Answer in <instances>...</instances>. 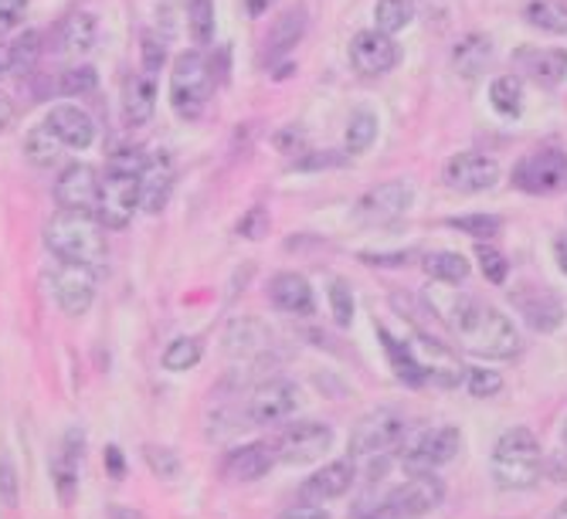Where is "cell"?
Here are the masks:
<instances>
[{
	"mask_svg": "<svg viewBox=\"0 0 567 519\" xmlns=\"http://www.w3.org/2000/svg\"><path fill=\"white\" fill-rule=\"evenodd\" d=\"M435 313L442 316V322L449 326V333L459 340L462 350L476 353L483 360H510L519 353V333L516 326L496 309L486 306L480 299H432Z\"/></svg>",
	"mask_w": 567,
	"mask_h": 519,
	"instance_id": "6da1fadb",
	"label": "cell"
},
{
	"mask_svg": "<svg viewBox=\"0 0 567 519\" xmlns=\"http://www.w3.org/2000/svg\"><path fill=\"white\" fill-rule=\"evenodd\" d=\"M44 245L52 248L62 262L85 265V268H103L109 245H106V227L96 214L85 211H59L49 224H44Z\"/></svg>",
	"mask_w": 567,
	"mask_h": 519,
	"instance_id": "7a4b0ae2",
	"label": "cell"
},
{
	"mask_svg": "<svg viewBox=\"0 0 567 519\" xmlns=\"http://www.w3.org/2000/svg\"><path fill=\"white\" fill-rule=\"evenodd\" d=\"M493 483L506 492H519V489H534L540 479V468H544V452L540 442L531 428H510L500 435L493 458Z\"/></svg>",
	"mask_w": 567,
	"mask_h": 519,
	"instance_id": "3957f363",
	"label": "cell"
},
{
	"mask_svg": "<svg viewBox=\"0 0 567 519\" xmlns=\"http://www.w3.org/2000/svg\"><path fill=\"white\" fill-rule=\"evenodd\" d=\"M214 92V72L204 52H180L170 72V106L180 119H201Z\"/></svg>",
	"mask_w": 567,
	"mask_h": 519,
	"instance_id": "277c9868",
	"label": "cell"
},
{
	"mask_svg": "<svg viewBox=\"0 0 567 519\" xmlns=\"http://www.w3.org/2000/svg\"><path fill=\"white\" fill-rule=\"evenodd\" d=\"M442 499H445L442 479L435 472H421V476H411L408 483L391 489L364 519H421L435 506H442Z\"/></svg>",
	"mask_w": 567,
	"mask_h": 519,
	"instance_id": "5b68a950",
	"label": "cell"
},
{
	"mask_svg": "<svg viewBox=\"0 0 567 519\" xmlns=\"http://www.w3.org/2000/svg\"><path fill=\"white\" fill-rule=\"evenodd\" d=\"M513 187H519V191L534 194V198L567 191V153H560V150L527 153L513 167Z\"/></svg>",
	"mask_w": 567,
	"mask_h": 519,
	"instance_id": "8992f818",
	"label": "cell"
},
{
	"mask_svg": "<svg viewBox=\"0 0 567 519\" xmlns=\"http://www.w3.org/2000/svg\"><path fill=\"white\" fill-rule=\"evenodd\" d=\"M459 448H462V432L452 428V424H442V428L421 432L401 455V465L408 476H421V472H435L449 465Z\"/></svg>",
	"mask_w": 567,
	"mask_h": 519,
	"instance_id": "52a82bcc",
	"label": "cell"
},
{
	"mask_svg": "<svg viewBox=\"0 0 567 519\" xmlns=\"http://www.w3.org/2000/svg\"><path fill=\"white\" fill-rule=\"evenodd\" d=\"M405 347L421 373V381H432L439 388H459L465 381L469 370L455 360V353L445 343H435L424 333H414L411 340H405Z\"/></svg>",
	"mask_w": 567,
	"mask_h": 519,
	"instance_id": "ba28073f",
	"label": "cell"
},
{
	"mask_svg": "<svg viewBox=\"0 0 567 519\" xmlns=\"http://www.w3.org/2000/svg\"><path fill=\"white\" fill-rule=\"evenodd\" d=\"M139 208V173H126V170H109L103 180V194H99V208L96 218L103 221V227L119 231L133 221Z\"/></svg>",
	"mask_w": 567,
	"mask_h": 519,
	"instance_id": "9c48e42d",
	"label": "cell"
},
{
	"mask_svg": "<svg viewBox=\"0 0 567 519\" xmlns=\"http://www.w3.org/2000/svg\"><path fill=\"white\" fill-rule=\"evenodd\" d=\"M49 286L65 316H85L92 299H96V272L85 265L59 262L49 275Z\"/></svg>",
	"mask_w": 567,
	"mask_h": 519,
	"instance_id": "30bf717a",
	"label": "cell"
},
{
	"mask_svg": "<svg viewBox=\"0 0 567 519\" xmlns=\"http://www.w3.org/2000/svg\"><path fill=\"white\" fill-rule=\"evenodd\" d=\"M334 445V428L326 421H296L275 445V458L286 465H309L323 458Z\"/></svg>",
	"mask_w": 567,
	"mask_h": 519,
	"instance_id": "8fae6325",
	"label": "cell"
},
{
	"mask_svg": "<svg viewBox=\"0 0 567 519\" xmlns=\"http://www.w3.org/2000/svg\"><path fill=\"white\" fill-rule=\"evenodd\" d=\"M405 417L395 411H370L350 432V455H381L405 438Z\"/></svg>",
	"mask_w": 567,
	"mask_h": 519,
	"instance_id": "7c38bea8",
	"label": "cell"
},
{
	"mask_svg": "<svg viewBox=\"0 0 567 519\" xmlns=\"http://www.w3.org/2000/svg\"><path fill=\"white\" fill-rule=\"evenodd\" d=\"M103 194V177L92 163H72L55 180V201L62 211H85L96 214Z\"/></svg>",
	"mask_w": 567,
	"mask_h": 519,
	"instance_id": "4fadbf2b",
	"label": "cell"
},
{
	"mask_svg": "<svg viewBox=\"0 0 567 519\" xmlns=\"http://www.w3.org/2000/svg\"><path fill=\"white\" fill-rule=\"evenodd\" d=\"M401 59V49L395 44L391 34H381L377 28L370 31H357L350 41V65L357 75L364 78H377V75H388Z\"/></svg>",
	"mask_w": 567,
	"mask_h": 519,
	"instance_id": "5bb4252c",
	"label": "cell"
},
{
	"mask_svg": "<svg viewBox=\"0 0 567 519\" xmlns=\"http://www.w3.org/2000/svg\"><path fill=\"white\" fill-rule=\"evenodd\" d=\"M411 201H414V194L408 183H401V180L377 183L357 201V218L367 224H391L408 214Z\"/></svg>",
	"mask_w": 567,
	"mask_h": 519,
	"instance_id": "9a60e30c",
	"label": "cell"
},
{
	"mask_svg": "<svg viewBox=\"0 0 567 519\" xmlns=\"http://www.w3.org/2000/svg\"><path fill=\"white\" fill-rule=\"evenodd\" d=\"M296 407H300V388L293 381H282V377L259 384L255 394L249 398V417L255 424H279L293 417Z\"/></svg>",
	"mask_w": 567,
	"mask_h": 519,
	"instance_id": "2e32d148",
	"label": "cell"
},
{
	"mask_svg": "<svg viewBox=\"0 0 567 519\" xmlns=\"http://www.w3.org/2000/svg\"><path fill=\"white\" fill-rule=\"evenodd\" d=\"M500 180V163L483 153H455L445 163V183L459 194H483Z\"/></svg>",
	"mask_w": 567,
	"mask_h": 519,
	"instance_id": "e0dca14e",
	"label": "cell"
},
{
	"mask_svg": "<svg viewBox=\"0 0 567 519\" xmlns=\"http://www.w3.org/2000/svg\"><path fill=\"white\" fill-rule=\"evenodd\" d=\"M513 65L544 88H554L567 78V52L564 49H537V44H524V49L513 52Z\"/></svg>",
	"mask_w": 567,
	"mask_h": 519,
	"instance_id": "ac0fdd59",
	"label": "cell"
},
{
	"mask_svg": "<svg viewBox=\"0 0 567 519\" xmlns=\"http://www.w3.org/2000/svg\"><path fill=\"white\" fill-rule=\"evenodd\" d=\"M354 476H357V468L350 458H340V462H329L323 465L319 472H313V476L300 486V496L303 502H329V499H340L350 486H354Z\"/></svg>",
	"mask_w": 567,
	"mask_h": 519,
	"instance_id": "d6986e66",
	"label": "cell"
},
{
	"mask_svg": "<svg viewBox=\"0 0 567 519\" xmlns=\"http://www.w3.org/2000/svg\"><path fill=\"white\" fill-rule=\"evenodd\" d=\"M174 191V160L167 153L147 157V167L139 173V208L147 214H160Z\"/></svg>",
	"mask_w": 567,
	"mask_h": 519,
	"instance_id": "ffe728a7",
	"label": "cell"
},
{
	"mask_svg": "<svg viewBox=\"0 0 567 519\" xmlns=\"http://www.w3.org/2000/svg\"><path fill=\"white\" fill-rule=\"evenodd\" d=\"M44 123H49V129L62 139L65 150H88L92 139H96V123H92V116L82 106H72V103L52 106Z\"/></svg>",
	"mask_w": 567,
	"mask_h": 519,
	"instance_id": "44dd1931",
	"label": "cell"
},
{
	"mask_svg": "<svg viewBox=\"0 0 567 519\" xmlns=\"http://www.w3.org/2000/svg\"><path fill=\"white\" fill-rule=\"evenodd\" d=\"M82 445H85V435L82 428H69L65 438H62V448L59 455L52 458V483H55V492L62 499V506H69L78 492V462H82Z\"/></svg>",
	"mask_w": 567,
	"mask_h": 519,
	"instance_id": "7402d4cb",
	"label": "cell"
},
{
	"mask_svg": "<svg viewBox=\"0 0 567 519\" xmlns=\"http://www.w3.org/2000/svg\"><path fill=\"white\" fill-rule=\"evenodd\" d=\"M269 303L290 316H313V286L300 272H279L269 282Z\"/></svg>",
	"mask_w": 567,
	"mask_h": 519,
	"instance_id": "603a6c76",
	"label": "cell"
},
{
	"mask_svg": "<svg viewBox=\"0 0 567 519\" xmlns=\"http://www.w3.org/2000/svg\"><path fill=\"white\" fill-rule=\"evenodd\" d=\"M272 465H275V448L265 442H252V445L234 448L224 458V476L231 483H259L262 476H269Z\"/></svg>",
	"mask_w": 567,
	"mask_h": 519,
	"instance_id": "cb8c5ba5",
	"label": "cell"
},
{
	"mask_svg": "<svg viewBox=\"0 0 567 519\" xmlns=\"http://www.w3.org/2000/svg\"><path fill=\"white\" fill-rule=\"evenodd\" d=\"M513 306L519 309V316H524L534 329H540V333H550V329H557L564 322V306L547 289H534V286L516 289Z\"/></svg>",
	"mask_w": 567,
	"mask_h": 519,
	"instance_id": "d4e9b609",
	"label": "cell"
},
{
	"mask_svg": "<svg viewBox=\"0 0 567 519\" xmlns=\"http://www.w3.org/2000/svg\"><path fill=\"white\" fill-rule=\"evenodd\" d=\"M154 109H157V88H154V78L144 72V75H129L123 82V123L129 129L136 126H147L154 119Z\"/></svg>",
	"mask_w": 567,
	"mask_h": 519,
	"instance_id": "484cf974",
	"label": "cell"
},
{
	"mask_svg": "<svg viewBox=\"0 0 567 519\" xmlns=\"http://www.w3.org/2000/svg\"><path fill=\"white\" fill-rule=\"evenodd\" d=\"M306 34V8L296 4V8H286L269 28V38H265V49H269V62L290 55L296 44L303 41Z\"/></svg>",
	"mask_w": 567,
	"mask_h": 519,
	"instance_id": "4316f807",
	"label": "cell"
},
{
	"mask_svg": "<svg viewBox=\"0 0 567 519\" xmlns=\"http://www.w3.org/2000/svg\"><path fill=\"white\" fill-rule=\"evenodd\" d=\"M96 18L78 11V14H69L59 28V52L69 55V59H82L92 52V44H96Z\"/></svg>",
	"mask_w": 567,
	"mask_h": 519,
	"instance_id": "83f0119b",
	"label": "cell"
},
{
	"mask_svg": "<svg viewBox=\"0 0 567 519\" xmlns=\"http://www.w3.org/2000/svg\"><path fill=\"white\" fill-rule=\"evenodd\" d=\"M493 59V41L486 34H465L459 44H455V52H452V62L459 68L462 78H476L486 72Z\"/></svg>",
	"mask_w": 567,
	"mask_h": 519,
	"instance_id": "f1b7e54d",
	"label": "cell"
},
{
	"mask_svg": "<svg viewBox=\"0 0 567 519\" xmlns=\"http://www.w3.org/2000/svg\"><path fill=\"white\" fill-rule=\"evenodd\" d=\"M62 153H65V144L49 129V123L34 126V129L24 136V157H28V163L38 167V170L55 167V163L62 160Z\"/></svg>",
	"mask_w": 567,
	"mask_h": 519,
	"instance_id": "f546056e",
	"label": "cell"
},
{
	"mask_svg": "<svg viewBox=\"0 0 567 519\" xmlns=\"http://www.w3.org/2000/svg\"><path fill=\"white\" fill-rule=\"evenodd\" d=\"M527 24L544 34H567V4L564 0H531L524 11Z\"/></svg>",
	"mask_w": 567,
	"mask_h": 519,
	"instance_id": "4dcf8cb0",
	"label": "cell"
},
{
	"mask_svg": "<svg viewBox=\"0 0 567 519\" xmlns=\"http://www.w3.org/2000/svg\"><path fill=\"white\" fill-rule=\"evenodd\" d=\"M424 275L442 282V286H459L469 278V262L459 252H432L424 255Z\"/></svg>",
	"mask_w": 567,
	"mask_h": 519,
	"instance_id": "1f68e13d",
	"label": "cell"
},
{
	"mask_svg": "<svg viewBox=\"0 0 567 519\" xmlns=\"http://www.w3.org/2000/svg\"><path fill=\"white\" fill-rule=\"evenodd\" d=\"M490 103L500 116L513 119L524 113V82L519 75H500L493 85H490Z\"/></svg>",
	"mask_w": 567,
	"mask_h": 519,
	"instance_id": "d6a6232c",
	"label": "cell"
},
{
	"mask_svg": "<svg viewBox=\"0 0 567 519\" xmlns=\"http://www.w3.org/2000/svg\"><path fill=\"white\" fill-rule=\"evenodd\" d=\"M414 11H411V0H377L374 4V28L381 34H398L411 24Z\"/></svg>",
	"mask_w": 567,
	"mask_h": 519,
	"instance_id": "836d02e7",
	"label": "cell"
},
{
	"mask_svg": "<svg viewBox=\"0 0 567 519\" xmlns=\"http://www.w3.org/2000/svg\"><path fill=\"white\" fill-rule=\"evenodd\" d=\"M8 49V68L11 75H28L41 55V31H24L21 38H14L11 44H4Z\"/></svg>",
	"mask_w": 567,
	"mask_h": 519,
	"instance_id": "e575fe53",
	"label": "cell"
},
{
	"mask_svg": "<svg viewBox=\"0 0 567 519\" xmlns=\"http://www.w3.org/2000/svg\"><path fill=\"white\" fill-rule=\"evenodd\" d=\"M201 357H204V350H201V343H198L195 337H177V340L164 350V370L183 373V370L198 367Z\"/></svg>",
	"mask_w": 567,
	"mask_h": 519,
	"instance_id": "d590c367",
	"label": "cell"
},
{
	"mask_svg": "<svg viewBox=\"0 0 567 519\" xmlns=\"http://www.w3.org/2000/svg\"><path fill=\"white\" fill-rule=\"evenodd\" d=\"M377 136V116L367 109H357L347 119V153H364Z\"/></svg>",
	"mask_w": 567,
	"mask_h": 519,
	"instance_id": "8d00e7d4",
	"label": "cell"
},
{
	"mask_svg": "<svg viewBox=\"0 0 567 519\" xmlns=\"http://www.w3.org/2000/svg\"><path fill=\"white\" fill-rule=\"evenodd\" d=\"M449 227L462 231V234H472V239H496V234L503 231V218L496 214H465V218H449L445 221Z\"/></svg>",
	"mask_w": 567,
	"mask_h": 519,
	"instance_id": "74e56055",
	"label": "cell"
},
{
	"mask_svg": "<svg viewBox=\"0 0 567 519\" xmlns=\"http://www.w3.org/2000/svg\"><path fill=\"white\" fill-rule=\"evenodd\" d=\"M187 28L198 44H208L214 38V4L211 0H191L187 4Z\"/></svg>",
	"mask_w": 567,
	"mask_h": 519,
	"instance_id": "f35d334b",
	"label": "cell"
},
{
	"mask_svg": "<svg viewBox=\"0 0 567 519\" xmlns=\"http://www.w3.org/2000/svg\"><path fill=\"white\" fill-rule=\"evenodd\" d=\"M96 85H99V75H96V68H88V65L62 72V82H59L62 96H88V92H96Z\"/></svg>",
	"mask_w": 567,
	"mask_h": 519,
	"instance_id": "ab89813d",
	"label": "cell"
},
{
	"mask_svg": "<svg viewBox=\"0 0 567 519\" xmlns=\"http://www.w3.org/2000/svg\"><path fill=\"white\" fill-rule=\"evenodd\" d=\"M465 388L472 398H496L503 391V377L496 370H483V367H472L465 373Z\"/></svg>",
	"mask_w": 567,
	"mask_h": 519,
	"instance_id": "60d3db41",
	"label": "cell"
},
{
	"mask_svg": "<svg viewBox=\"0 0 567 519\" xmlns=\"http://www.w3.org/2000/svg\"><path fill=\"white\" fill-rule=\"evenodd\" d=\"M147 465H150V472L157 479H177L180 476V458H177V452H170V448H157V445H147Z\"/></svg>",
	"mask_w": 567,
	"mask_h": 519,
	"instance_id": "b9f144b4",
	"label": "cell"
},
{
	"mask_svg": "<svg viewBox=\"0 0 567 519\" xmlns=\"http://www.w3.org/2000/svg\"><path fill=\"white\" fill-rule=\"evenodd\" d=\"M476 258H480V268H483L486 282H493V286H503L506 275H510V262L496 248H490V245H480L476 248Z\"/></svg>",
	"mask_w": 567,
	"mask_h": 519,
	"instance_id": "7bdbcfd3",
	"label": "cell"
},
{
	"mask_svg": "<svg viewBox=\"0 0 567 519\" xmlns=\"http://www.w3.org/2000/svg\"><path fill=\"white\" fill-rule=\"evenodd\" d=\"M329 309H334V319L340 326H350V319H354V293H350V286L344 278H337L334 286H329Z\"/></svg>",
	"mask_w": 567,
	"mask_h": 519,
	"instance_id": "ee69618b",
	"label": "cell"
},
{
	"mask_svg": "<svg viewBox=\"0 0 567 519\" xmlns=\"http://www.w3.org/2000/svg\"><path fill=\"white\" fill-rule=\"evenodd\" d=\"M21 499V483H18V468L11 462V455H0V502L8 509H14Z\"/></svg>",
	"mask_w": 567,
	"mask_h": 519,
	"instance_id": "f6af8a7d",
	"label": "cell"
},
{
	"mask_svg": "<svg viewBox=\"0 0 567 519\" xmlns=\"http://www.w3.org/2000/svg\"><path fill=\"white\" fill-rule=\"evenodd\" d=\"M269 211L265 208H249L245 214H242V221H239V234L242 239H249V242H259V239H265L269 234Z\"/></svg>",
	"mask_w": 567,
	"mask_h": 519,
	"instance_id": "bcb514c9",
	"label": "cell"
},
{
	"mask_svg": "<svg viewBox=\"0 0 567 519\" xmlns=\"http://www.w3.org/2000/svg\"><path fill=\"white\" fill-rule=\"evenodd\" d=\"M28 11V0H0V34L14 31L24 21Z\"/></svg>",
	"mask_w": 567,
	"mask_h": 519,
	"instance_id": "7dc6e473",
	"label": "cell"
},
{
	"mask_svg": "<svg viewBox=\"0 0 567 519\" xmlns=\"http://www.w3.org/2000/svg\"><path fill=\"white\" fill-rule=\"evenodd\" d=\"M160 65H164V44L154 34H144V68H147V75L154 78V72H160Z\"/></svg>",
	"mask_w": 567,
	"mask_h": 519,
	"instance_id": "c3c4849f",
	"label": "cell"
},
{
	"mask_svg": "<svg viewBox=\"0 0 567 519\" xmlns=\"http://www.w3.org/2000/svg\"><path fill=\"white\" fill-rule=\"evenodd\" d=\"M275 519H329V512L316 502H300V506H290V509H282Z\"/></svg>",
	"mask_w": 567,
	"mask_h": 519,
	"instance_id": "681fc988",
	"label": "cell"
},
{
	"mask_svg": "<svg viewBox=\"0 0 567 519\" xmlns=\"http://www.w3.org/2000/svg\"><path fill=\"white\" fill-rule=\"evenodd\" d=\"M106 468H109V476H113V479H123V476H126V458H123L119 445H109V448H106Z\"/></svg>",
	"mask_w": 567,
	"mask_h": 519,
	"instance_id": "f907efd6",
	"label": "cell"
},
{
	"mask_svg": "<svg viewBox=\"0 0 567 519\" xmlns=\"http://www.w3.org/2000/svg\"><path fill=\"white\" fill-rule=\"evenodd\" d=\"M109 519H147V516L133 506H109Z\"/></svg>",
	"mask_w": 567,
	"mask_h": 519,
	"instance_id": "816d5d0a",
	"label": "cell"
},
{
	"mask_svg": "<svg viewBox=\"0 0 567 519\" xmlns=\"http://www.w3.org/2000/svg\"><path fill=\"white\" fill-rule=\"evenodd\" d=\"M11 119H14V103H11V96H4V92H0V129H4Z\"/></svg>",
	"mask_w": 567,
	"mask_h": 519,
	"instance_id": "f5cc1de1",
	"label": "cell"
},
{
	"mask_svg": "<svg viewBox=\"0 0 567 519\" xmlns=\"http://www.w3.org/2000/svg\"><path fill=\"white\" fill-rule=\"evenodd\" d=\"M554 255H557V265H560V272L567 275V234H560V239L554 242Z\"/></svg>",
	"mask_w": 567,
	"mask_h": 519,
	"instance_id": "db71d44e",
	"label": "cell"
},
{
	"mask_svg": "<svg viewBox=\"0 0 567 519\" xmlns=\"http://www.w3.org/2000/svg\"><path fill=\"white\" fill-rule=\"evenodd\" d=\"M269 4L272 0H245V11H249V18H262L269 11Z\"/></svg>",
	"mask_w": 567,
	"mask_h": 519,
	"instance_id": "11a10c76",
	"label": "cell"
},
{
	"mask_svg": "<svg viewBox=\"0 0 567 519\" xmlns=\"http://www.w3.org/2000/svg\"><path fill=\"white\" fill-rule=\"evenodd\" d=\"M554 519H567V499L554 509Z\"/></svg>",
	"mask_w": 567,
	"mask_h": 519,
	"instance_id": "9f6ffc18",
	"label": "cell"
},
{
	"mask_svg": "<svg viewBox=\"0 0 567 519\" xmlns=\"http://www.w3.org/2000/svg\"><path fill=\"white\" fill-rule=\"evenodd\" d=\"M560 438H564V445H567V421H564V428H560Z\"/></svg>",
	"mask_w": 567,
	"mask_h": 519,
	"instance_id": "6f0895ef",
	"label": "cell"
},
{
	"mask_svg": "<svg viewBox=\"0 0 567 519\" xmlns=\"http://www.w3.org/2000/svg\"><path fill=\"white\" fill-rule=\"evenodd\" d=\"M167 4H174V0H167Z\"/></svg>",
	"mask_w": 567,
	"mask_h": 519,
	"instance_id": "680465c9",
	"label": "cell"
}]
</instances>
